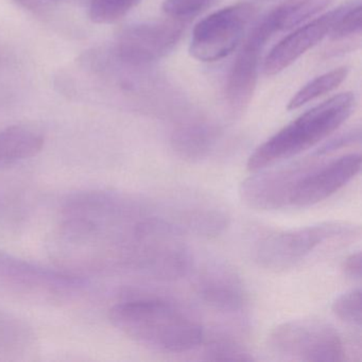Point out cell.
<instances>
[{
  "label": "cell",
  "mask_w": 362,
  "mask_h": 362,
  "mask_svg": "<svg viewBox=\"0 0 362 362\" xmlns=\"http://www.w3.org/2000/svg\"><path fill=\"white\" fill-rule=\"evenodd\" d=\"M111 323L139 344L165 353L194 351L204 341L202 325L162 298L124 300L110 310Z\"/></svg>",
  "instance_id": "cell-1"
},
{
  "label": "cell",
  "mask_w": 362,
  "mask_h": 362,
  "mask_svg": "<svg viewBox=\"0 0 362 362\" xmlns=\"http://www.w3.org/2000/svg\"><path fill=\"white\" fill-rule=\"evenodd\" d=\"M355 107L353 93L336 95L315 105L258 146L247 160V170L270 168L310 149L340 128Z\"/></svg>",
  "instance_id": "cell-2"
},
{
  "label": "cell",
  "mask_w": 362,
  "mask_h": 362,
  "mask_svg": "<svg viewBox=\"0 0 362 362\" xmlns=\"http://www.w3.org/2000/svg\"><path fill=\"white\" fill-rule=\"evenodd\" d=\"M358 233V226L341 221L320 222L269 233L256 241L253 257L258 266L267 270H286L300 264L329 241L349 238Z\"/></svg>",
  "instance_id": "cell-3"
},
{
  "label": "cell",
  "mask_w": 362,
  "mask_h": 362,
  "mask_svg": "<svg viewBox=\"0 0 362 362\" xmlns=\"http://www.w3.org/2000/svg\"><path fill=\"white\" fill-rule=\"evenodd\" d=\"M271 349L286 358L303 361H343L342 337L329 324L317 320H291L277 325L269 336Z\"/></svg>",
  "instance_id": "cell-4"
},
{
  "label": "cell",
  "mask_w": 362,
  "mask_h": 362,
  "mask_svg": "<svg viewBox=\"0 0 362 362\" xmlns=\"http://www.w3.org/2000/svg\"><path fill=\"white\" fill-rule=\"evenodd\" d=\"M255 13L253 4L239 3L207 16L194 28L190 54L201 62L226 58L240 43Z\"/></svg>",
  "instance_id": "cell-5"
},
{
  "label": "cell",
  "mask_w": 362,
  "mask_h": 362,
  "mask_svg": "<svg viewBox=\"0 0 362 362\" xmlns=\"http://www.w3.org/2000/svg\"><path fill=\"white\" fill-rule=\"evenodd\" d=\"M361 170V156L349 153L327 162H310L298 177L288 207L304 209L330 198L346 186Z\"/></svg>",
  "instance_id": "cell-6"
},
{
  "label": "cell",
  "mask_w": 362,
  "mask_h": 362,
  "mask_svg": "<svg viewBox=\"0 0 362 362\" xmlns=\"http://www.w3.org/2000/svg\"><path fill=\"white\" fill-rule=\"evenodd\" d=\"M183 30V24L177 21L129 27L118 37L116 54L122 62L131 66L156 62L175 49Z\"/></svg>",
  "instance_id": "cell-7"
},
{
  "label": "cell",
  "mask_w": 362,
  "mask_h": 362,
  "mask_svg": "<svg viewBox=\"0 0 362 362\" xmlns=\"http://www.w3.org/2000/svg\"><path fill=\"white\" fill-rule=\"evenodd\" d=\"M310 162L300 160L270 170L266 168L256 171L255 175L241 183V200L251 209L259 211H277L288 207L294 184Z\"/></svg>",
  "instance_id": "cell-8"
},
{
  "label": "cell",
  "mask_w": 362,
  "mask_h": 362,
  "mask_svg": "<svg viewBox=\"0 0 362 362\" xmlns=\"http://www.w3.org/2000/svg\"><path fill=\"white\" fill-rule=\"evenodd\" d=\"M343 8L344 5L327 12L304 26L298 27L293 33L281 40L267 56L262 67L264 73L267 76L281 73L293 64L305 52L317 45L326 35H329L330 30Z\"/></svg>",
  "instance_id": "cell-9"
},
{
  "label": "cell",
  "mask_w": 362,
  "mask_h": 362,
  "mask_svg": "<svg viewBox=\"0 0 362 362\" xmlns=\"http://www.w3.org/2000/svg\"><path fill=\"white\" fill-rule=\"evenodd\" d=\"M199 298L216 310L241 313L247 306V296L240 276L223 264H211L197 279Z\"/></svg>",
  "instance_id": "cell-10"
},
{
  "label": "cell",
  "mask_w": 362,
  "mask_h": 362,
  "mask_svg": "<svg viewBox=\"0 0 362 362\" xmlns=\"http://www.w3.org/2000/svg\"><path fill=\"white\" fill-rule=\"evenodd\" d=\"M264 42L249 35L235 59L226 82V101L233 113H241L249 105L257 84Z\"/></svg>",
  "instance_id": "cell-11"
},
{
  "label": "cell",
  "mask_w": 362,
  "mask_h": 362,
  "mask_svg": "<svg viewBox=\"0 0 362 362\" xmlns=\"http://www.w3.org/2000/svg\"><path fill=\"white\" fill-rule=\"evenodd\" d=\"M219 131L206 122H194L180 127L171 136L173 151L185 160L196 162L206 158L215 147Z\"/></svg>",
  "instance_id": "cell-12"
},
{
  "label": "cell",
  "mask_w": 362,
  "mask_h": 362,
  "mask_svg": "<svg viewBox=\"0 0 362 362\" xmlns=\"http://www.w3.org/2000/svg\"><path fill=\"white\" fill-rule=\"evenodd\" d=\"M43 146L41 133L29 127L13 126L0 131V169L33 158Z\"/></svg>",
  "instance_id": "cell-13"
},
{
  "label": "cell",
  "mask_w": 362,
  "mask_h": 362,
  "mask_svg": "<svg viewBox=\"0 0 362 362\" xmlns=\"http://www.w3.org/2000/svg\"><path fill=\"white\" fill-rule=\"evenodd\" d=\"M0 273L16 281H23L27 285L33 284L35 286H47V287L73 288L83 284L81 279L77 277L42 270L26 262L13 259L3 253H0Z\"/></svg>",
  "instance_id": "cell-14"
},
{
  "label": "cell",
  "mask_w": 362,
  "mask_h": 362,
  "mask_svg": "<svg viewBox=\"0 0 362 362\" xmlns=\"http://www.w3.org/2000/svg\"><path fill=\"white\" fill-rule=\"evenodd\" d=\"M330 0H286L269 13L277 33L300 26L329 6Z\"/></svg>",
  "instance_id": "cell-15"
},
{
  "label": "cell",
  "mask_w": 362,
  "mask_h": 362,
  "mask_svg": "<svg viewBox=\"0 0 362 362\" xmlns=\"http://www.w3.org/2000/svg\"><path fill=\"white\" fill-rule=\"evenodd\" d=\"M31 330L18 320H0V360L20 359L33 346Z\"/></svg>",
  "instance_id": "cell-16"
},
{
  "label": "cell",
  "mask_w": 362,
  "mask_h": 362,
  "mask_svg": "<svg viewBox=\"0 0 362 362\" xmlns=\"http://www.w3.org/2000/svg\"><path fill=\"white\" fill-rule=\"evenodd\" d=\"M349 69L346 67L334 69L329 73L324 74L320 77L315 78L313 81L303 86L288 103L287 109L289 111L300 109L303 105L327 93L336 90L345 79H346Z\"/></svg>",
  "instance_id": "cell-17"
},
{
  "label": "cell",
  "mask_w": 362,
  "mask_h": 362,
  "mask_svg": "<svg viewBox=\"0 0 362 362\" xmlns=\"http://www.w3.org/2000/svg\"><path fill=\"white\" fill-rule=\"evenodd\" d=\"M202 359L213 361H253L251 351L228 336H215L205 343Z\"/></svg>",
  "instance_id": "cell-18"
},
{
  "label": "cell",
  "mask_w": 362,
  "mask_h": 362,
  "mask_svg": "<svg viewBox=\"0 0 362 362\" xmlns=\"http://www.w3.org/2000/svg\"><path fill=\"white\" fill-rule=\"evenodd\" d=\"M141 0H92L90 16L97 24H111L126 16Z\"/></svg>",
  "instance_id": "cell-19"
},
{
  "label": "cell",
  "mask_w": 362,
  "mask_h": 362,
  "mask_svg": "<svg viewBox=\"0 0 362 362\" xmlns=\"http://www.w3.org/2000/svg\"><path fill=\"white\" fill-rule=\"evenodd\" d=\"M332 313L349 325L361 326V289L356 288L339 296L332 303Z\"/></svg>",
  "instance_id": "cell-20"
},
{
  "label": "cell",
  "mask_w": 362,
  "mask_h": 362,
  "mask_svg": "<svg viewBox=\"0 0 362 362\" xmlns=\"http://www.w3.org/2000/svg\"><path fill=\"white\" fill-rule=\"evenodd\" d=\"M361 30V5L349 3L344 5L342 12L337 18L330 30L332 40H342L355 35Z\"/></svg>",
  "instance_id": "cell-21"
},
{
  "label": "cell",
  "mask_w": 362,
  "mask_h": 362,
  "mask_svg": "<svg viewBox=\"0 0 362 362\" xmlns=\"http://www.w3.org/2000/svg\"><path fill=\"white\" fill-rule=\"evenodd\" d=\"M214 0H165L163 11L177 22L190 20L204 11Z\"/></svg>",
  "instance_id": "cell-22"
},
{
  "label": "cell",
  "mask_w": 362,
  "mask_h": 362,
  "mask_svg": "<svg viewBox=\"0 0 362 362\" xmlns=\"http://www.w3.org/2000/svg\"><path fill=\"white\" fill-rule=\"evenodd\" d=\"M359 129H357V130H351L349 131V132L344 133V134L340 135V136L336 137V139L324 144L319 149L313 152V156H317V158H322V156H328V154L332 153V152L337 151V150L342 149V148L347 147V146L359 143Z\"/></svg>",
  "instance_id": "cell-23"
},
{
  "label": "cell",
  "mask_w": 362,
  "mask_h": 362,
  "mask_svg": "<svg viewBox=\"0 0 362 362\" xmlns=\"http://www.w3.org/2000/svg\"><path fill=\"white\" fill-rule=\"evenodd\" d=\"M343 271L346 276L354 281L361 279V252H355L345 258L343 262Z\"/></svg>",
  "instance_id": "cell-24"
},
{
  "label": "cell",
  "mask_w": 362,
  "mask_h": 362,
  "mask_svg": "<svg viewBox=\"0 0 362 362\" xmlns=\"http://www.w3.org/2000/svg\"><path fill=\"white\" fill-rule=\"evenodd\" d=\"M250 1H264V0H250Z\"/></svg>",
  "instance_id": "cell-25"
}]
</instances>
